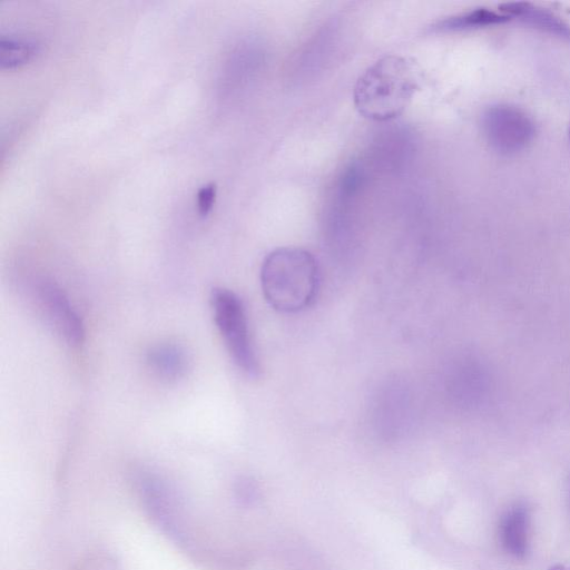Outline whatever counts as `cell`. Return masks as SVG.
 Segmentation results:
<instances>
[{
    "mask_svg": "<svg viewBox=\"0 0 570 570\" xmlns=\"http://www.w3.org/2000/svg\"><path fill=\"white\" fill-rule=\"evenodd\" d=\"M420 83L421 70L414 60L384 56L358 77L353 102L357 111L371 120H391L407 108Z\"/></svg>",
    "mask_w": 570,
    "mask_h": 570,
    "instance_id": "1",
    "label": "cell"
},
{
    "mask_svg": "<svg viewBox=\"0 0 570 570\" xmlns=\"http://www.w3.org/2000/svg\"><path fill=\"white\" fill-rule=\"evenodd\" d=\"M320 272L315 257L306 249L279 247L263 261L261 285L268 304L283 313H296L315 299Z\"/></svg>",
    "mask_w": 570,
    "mask_h": 570,
    "instance_id": "2",
    "label": "cell"
},
{
    "mask_svg": "<svg viewBox=\"0 0 570 570\" xmlns=\"http://www.w3.org/2000/svg\"><path fill=\"white\" fill-rule=\"evenodd\" d=\"M216 326L237 367L248 376L259 373V362L249 333L243 301L233 291L217 287L210 293Z\"/></svg>",
    "mask_w": 570,
    "mask_h": 570,
    "instance_id": "3",
    "label": "cell"
},
{
    "mask_svg": "<svg viewBox=\"0 0 570 570\" xmlns=\"http://www.w3.org/2000/svg\"><path fill=\"white\" fill-rule=\"evenodd\" d=\"M481 128L490 148L500 156H514L525 150L535 137V124L522 108L494 104L481 116Z\"/></svg>",
    "mask_w": 570,
    "mask_h": 570,
    "instance_id": "4",
    "label": "cell"
},
{
    "mask_svg": "<svg viewBox=\"0 0 570 570\" xmlns=\"http://www.w3.org/2000/svg\"><path fill=\"white\" fill-rule=\"evenodd\" d=\"M28 293L36 311L57 336L70 346L83 343V323L58 283L36 276L28 284Z\"/></svg>",
    "mask_w": 570,
    "mask_h": 570,
    "instance_id": "5",
    "label": "cell"
},
{
    "mask_svg": "<svg viewBox=\"0 0 570 570\" xmlns=\"http://www.w3.org/2000/svg\"><path fill=\"white\" fill-rule=\"evenodd\" d=\"M500 11L524 26L570 42V26L553 12L529 2H507Z\"/></svg>",
    "mask_w": 570,
    "mask_h": 570,
    "instance_id": "6",
    "label": "cell"
},
{
    "mask_svg": "<svg viewBox=\"0 0 570 570\" xmlns=\"http://www.w3.org/2000/svg\"><path fill=\"white\" fill-rule=\"evenodd\" d=\"M146 363L157 377L175 382L186 375L189 357L183 346L167 342L151 346L146 354Z\"/></svg>",
    "mask_w": 570,
    "mask_h": 570,
    "instance_id": "7",
    "label": "cell"
},
{
    "mask_svg": "<svg viewBox=\"0 0 570 570\" xmlns=\"http://www.w3.org/2000/svg\"><path fill=\"white\" fill-rule=\"evenodd\" d=\"M510 20L511 19L502 12L499 13L488 8H475L436 21L432 26V30L439 32L475 30L500 26Z\"/></svg>",
    "mask_w": 570,
    "mask_h": 570,
    "instance_id": "8",
    "label": "cell"
},
{
    "mask_svg": "<svg viewBox=\"0 0 570 570\" xmlns=\"http://www.w3.org/2000/svg\"><path fill=\"white\" fill-rule=\"evenodd\" d=\"M39 51L37 40L17 35L0 38V66L12 69L30 61Z\"/></svg>",
    "mask_w": 570,
    "mask_h": 570,
    "instance_id": "9",
    "label": "cell"
},
{
    "mask_svg": "<svg viewBox=\"0 0 570 570\" xmlns=\"http://www.w3.org/2000/svg\"><path fill=\"white\" fill-rule=\"evenodd\" d=\"M527 512L523 507H515L504 517L501 529L503 544L510 553L522 556L527 546Z\"/></svg>",
    "mask_w": 570,
    "mask_h": 570,
    "instance_id": "10",
    "label": "cell"
},
{
    "mask_svg": "<svg viewBox=\"0 0 570 570\" xmlns=\"http://www.w3.org/2000/svg\"><path fill=\"white\" fill-rule=\"evenodd\" d=\"M216 197V185L207 183L198 188L196 195L197 210L200 216H206L213 208Z\"/></svg>",
    "mask_w": 570,
    "mask_h": 570,
    "instance_id": "11",
    "label": "cell"
},
{
    "mask_svg": "<svg viewBox=\"0 0 570 570\" xmlns=\"http://www.w3.org/2000/svg\"><path fill=\"white\" fill-rule=\"evenodd\" d=\"M548 570H566V568L562 564H554L550 567Z\"/></svg>",
    "mask_w": 570,
    "mask_h": 570,
    "instance_id": "12",
    "label": "cell"
},
{
    "mask_svg": "<svg viewBox=\"0 0 570 570\" xmlns=\"http://www.w3.org/2000/svg\"><path fill=\"white\" fill-rule=\"evenodd\" d=\"M569 140H570V126H569Z\"/></svg>",
    "mask_w": 570,
    "mask_h": 570,
    "instance_id": "13",
    "label": "cell"
}]
</instances>
